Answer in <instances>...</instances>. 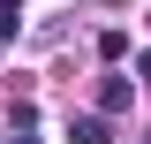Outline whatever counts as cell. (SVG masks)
<instances>
[{
    "label": "cell",
    "mask_w": 151,
    "mask_h": 144,
    "mask_svg": "<svg viewBox=\"0 0 151 144\" xmlns=\"http://www.w3.org/2000/svg\"><path fill=\"white\" fill-rule=\"evenodd\" d=\"M15 23H23V0H0V38L15 31Z\"/></svg>",
    "instance_id": "cell-3"
},
{
    "label": "cell",
    "mask_w": 151,
    "mask_h": 144,
    "mask_svg": "<svg viewBox=\"0 0 151 144\" xmlns=\"http://www.w3.org/2000/svg\"><path fill=\"white\" fill-rule=\"evenodd\" d=\"M15 144H38V137H15Z\"/></svg>",
    "instance_id": "cell-4"
},
{
    "label": "cell",
    "mask_w": 151,
    "mask_h": 144,
    "mask_svg": "<svg viewBox=\"0 0 151 144\" xmlns=\"http://www.w3.org/2000/svg\"><path fill=\"white\" fill-rule=\"evenodd\" d=\"M98 106H106V114H129L136 106V84H129V76H106V84H98Z\"/></svg>",
    "instance_id": "cell-1"
},
{
    "label": "cell",
    "mask_w": 151,
    "mask_h": 144,
    "mask_svg": "<svg viewBox=\"0 0 151 144\" xmlns=\"http://www.w3.org/2000/svg\"><path fill=\"white\" fill-rule=\"evenodd\" d=\"M68 137H76V144H113V137H106V121H98V114H83V121H76Z\"/></svg>",
    "instance_id": "cell-2"
}]
</instances>
